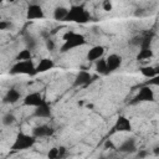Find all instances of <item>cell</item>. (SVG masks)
Instances as JSON below:
<instances>
[{
  "label": "cell",
  "instance_id": "obj_18",
  "mask_svg": "<svg viewBox=\"0 0 159 159\" xmlns=\"http://www.w3.org/2000/svg\"><path fill=\"white\" fill-rule=\"evenodd\" d=\"M55 67V61L50 57H43L39 61V63L36 65V73H43L47 72L50 70H52Z\"/></svg>",
  "mask_w": 159,
  "mask_h": 159
},
{
  "label": "cell",
  "instance_id": "obj_1",
  "mask_svg": "<svg viewBox=\"0 0 159 159\" xmlns=\"http://www.w3.org/2000/svg\"><path fill=\"white\" fill-rule=\"evenodd\" d=\"M86 43H87V40L82 34H78V32H75V31H67L63 35V43L61 45L60 51L62 53H66V52H68L73 48L82 47Z\"/></svg>",
  "mask_w": 159,
  "mask_h": 159
},
{
  "label": "cell",
  "instance_id": "obj_17",
  "mask_svg": "<svg viewBox=\"0 0 159 159\" xmlns=\"http://www.w3.org/2000/svg\"><path fill=\"white\" fill-rule=\"evenodd\" d=\"M155 37V32L152 30H147L142 32V42L139 50H152V43Z\"/></svg>",
  "mask_w": 159,
  "mask_h": 159
},
{
  "label": "cell",
  "instance_id": "obj_9",
  "mask_svg": "<svg viewBox=\"0 0 159 159\" xmlns=\"http://www.w3.org/2000/svg\"><path fill=\"white\" fill-rule=\"evenodd\" d=\"M26 19L27 20H42L45 19V11L39 4H29L26 9Z\"/></svg>",
  "mask_w": 159,
  "mask_h": 159
},
{
  "label": "cell",
  "instance_id": "obj_12",
  "mask_svg": "<svg viewBox=\"0 0 159 159\" xmlns=\"http://www.w3.org/2000/svg\"><path fill=\"white\" fill-rule=\"evenodd\" d=\"M55 133V129L48 125V124H40V125H36L34 129H32V135L35 138H48L51 135H53Z\"/></svg>",
  "mask_w": 159,
  "mask_h": 159
},
{
  "label": "cell",
  "instance_id": "obj_23",
  "mask_svg": "<svg viewBox=\"0 0 159 159\" xmlns=\"http://www.w3.org/2000/svg\"><path fill=\"white\" fill-rule=\"evenodd\" d=\"M15 60H16V62H20V61H31L32 60V51H30L27 48L20 50V52L16 55Z\"/></svg>",
  "mask_w": 159,
  "mask_h": 159
},
{
  "label": "cell",
  "instance_id": "obj_13",
  "mask_svg": "<svg viewBox=\"0 0 159 159\" xmlns=\"http://www.w3.org/2000/svg\"><path fill=\"white\" fill-rule=\"evenodd\" d=\"M32 114L36 118H51L52 117V109H51L50 103L45 99L39 107H36L34 109V113Z\"/></svg>",
  "mask_w": 159,
  "mask_h": 159
},
{
  "label": "cell",
  "instance_id": "obj_28",
  "mask_svg": "<svg viewBox=\"0 0 159 159\" xmlns=\"http://www.w3.org/2000/svg\"><path fill=\"white\" fill-rule=\"evenodd\" d=\"M45 45H46V48L48 50V51H53L55 50V47H56V43H55V41L52 40V39H47V40H45Z\"/></svg>",
  "mask_w": 159,
  "mask_h": 159
},
{
  "label": "cell",
  "instance_id": "obj_26",
  "mask_svg": "<svg viewBox=\"0 0 159 159\" xmlns=\"http://www.w3.org/2000/svg\"><path fill=\"white\" fill-rule=\"evenodd\" d=\"M142 42V34H137L129 39V45L133 47H139Z\"/></svg>",
  "mask_w": 159,
  "mask_h": 159
},
{
  "label": "cell",
  "instance_id": "obj_16",
  "mask_svg": "<svg viewBox=\"0 0 159 159\" xmlns=\"http://www.w3.org/2000/svg\"><path fill=\"white\" fill-rule=\"evenodd\" d=\"M67 155H68V150L65 145L52 147L47 152V159H66Z\"/></svg>",
  "mask_w": 159,
  "mask_h": 159
},
{
  "label": "cell",
  "instance_id": "obj_30",
  "mask_svg": "<svg viewBox=\"0 0 159 159\" xmlns=\"http://www.w3.org/2000/svg\"><path fill=\"white\" fill-rule=\"evenodd\" d=\"M102 9H103L104 11H111V10L113 9V4H112L109 0H104V1L102 2Z\"/></svg>",
  "mask_w": 159,
  "mask_h": 159
},
{
  "label": "cell",
  "instance_id": "obj_24",
  "mask_svg": "<svg viewBox=\"0 0 159 159\" xmlns=\"http://www.w3.org/2000/svg\"><path fill=\"white\" fill-rule=\"evenodd\" d=\"M154 56L153 50H139V52L137 53V61H147L150 60Z\"/></svg>",
  "mask_w": 159,
  "mask_h": 159
},
{
  "label": "cell",
  "instance_id": "obj_8",
  "mask_svg": "<svg viewBox=\"0 0 159 159\" xmlns=\"http://www.w3.org/2000/svg\"><path fill=\"white\" fill-rule=\"evenodd\" d=\"M43 101H45V98H43V96L41 94V92L35 91V92L27 93V94L22 98V106L36 108V107H39Z\"/></svg>",
  "mask_w": 159,
  "mask_h": 159
},
{
  "label": "cell",
  "instance_id": "obj_6",
  "mask_svg": "<svg viewBox=\"0 0 159 159\" xmlns=\"http://www.w3.org/2000/svg\"><path fill=\"white\" fill-rule=\"evenodd\" d=\"M94 80H96V77L92 76L88 71L81 70V71H78V72L76 73V76H75V78H73L72 87H75V88L87 87V86H89Z\"/></svg>",
  "mask_w": 159,
  "mask_h": 159
},
{
  "label": "cell",
  "instance_id": "obj_35",
  "mask_svg": "<svg viewBox=\"0 0 159 159\" xmlns=\"http://www.w3.org/2000/svg\"><path fill=\"white\" fill-rule=\"evenodd\" d=\"M99 159H107V158H103V157H102V158H99Z\"/></svg>",
  "mask_w": 159,
  "mask_h": 159
},
{
  "label": "cell",
  "instance_id": "obj_33",
  "mask_svg": "<svg viewBox=\"0 0 159 159\" xmlns=\"http://www.w3.org/2000/svg\"><path fill=\"white\" fill-rule=\"evenodd\" d=\"M153 154L157 155V157L159 155V147H154V148H153Z\"/></svg>",
  "mask_w": 159,
  "mask_h": 159
},
{
  "label": "cell",
  "instance_id": "obj_11",
  "mask_svg": "<svg viewBox=\"0 0 159 159\" xmlns=\"http://www.w3.org/2000/svg\"><path fill=\"white\" fill-rule=\"evenodd\" d=\"M104 52H106V47L104 46H102V45H94V46H92L87 51L86 60L88 62H96L97 60H99V58L103 57Z\"/></svg>",
  "mask_w": 159,
  "mask_h": 159
},
{
  "label": "cell",
  "instance_id": "obj_2",
  "mask_svg": "<svg viewBox=\"0 0 159 159\" xmlns=\"http://www.w3.org/2000/svg\"><path fill=\"white\" fill-rule=\"evenodd\" d=\"M92 19L89 11L82 5H72L68 9V15L66 21L76 22V24H87Z\"/></svg>",
  "mask_w": 159,
  "mask_h": 159
},
{
  "label": "cell",
  "instance_id": "obj_27",
  "mask_svg": "<svg viewBox=\"0 0 159 159\" xmlns=\"http://www.w3.org/2000/svg\"><path fill=\"white\" fill-rule=\"evenodd\" d=\"M147 86H155V87H159V75H157L155 77L150 78V80H147V82L144 83Z\"/></svg>",
  "mask_w": 159,
  "mask_h": 159
},
{
  "label": "cell",
  "instance_id": "obj_34",
  "mask_svg": "<svg viewBox=\"0 0 159 159\" xmlns=\"http://www.w3.org/2000/svg\"><path fill=\"white\" fill-rule=\"evenodd\" d=\"M154 68H155V73H157V75H159V65L154 66Z\"/></svg>",
  "mask_w": 159,
  "mask_h": 159
},
{
  "label": "cell",
  "instance_id": "obj_15",
  "mask_svg": "<svg viewBox=\"0 0 159 159\" xmlns=\"http://www.w3.org/2000/svg\"><path fill=\"white\" fill-rule=\"evenodd\" d=\"M24 97L21 96V92L19 89H16L15 87H11L6 91V93L4 94V98H2V102L4 103H7V104H15L17 103L20 99H22Z\"/></svg>",
  "mask_w": 159,
  "mask_h": 159
},
{
  "label": "cell",
  "instance_id": "obj_7",
  "mask_svg": "<svg viewBox=\"0 0 159 159\" xmlns=\"http://www.w3.org/2000/svg\"><path fill=\"white\" fill-rule=\"evenodd\" d=\"M133 130V125L132 122L128 117L119 114L114 122L113 125V130L112 132H119V133H127V132H132Z\"/></svg>",
  "mask_w": 159,
  "mask_h": 159
},
{
  "label": "cell",
  "instance_id": "obj_22",
  "mask_svg": "<svg viewBox=\"0 0 159 159\" xmlns=\"http://www.w3.org/2000/svg\"><path fill=\"white\" fill-rule=\"evenodd\" d=\"M24 40H25V43H26V48L30 50V51H34L36 47H37V40L35 36H32L31 34H26L24 36Z\"/></svg>",
  "mask_w": 159,
  "mask_h": 159
},
{
  "label": "cell",
  "instance_id": "obj_21",
  "mask_svg": "<svg viewBox=\"0 0 159 159\" xmlns=\"http://www.w3.org/2000/svg\"><path fill=\"white\" fill-rule=\"evenodd\" d=\"M139 72L142 73L143 77H145V78H148V80H150V78H153V77L157 76L154 66H149V65H147V66H142V67L139 68Z\"/></svg>",
  "mask_w": 159,
  "mask_h": 159
},
{
  "label": "cell",
  "instance_id": "obj_31",
  "mask_svg": "<svg viewBox=\"0 0 159 159\" xmlns=\"http://www.w3.org/2000/svg\"><path fill=\"white\" fill-rule=\"evenodd\" d=\"M148 155H149V152L145 150V149H139V150L137 152V159H144V158H147Z\"/></svg>",
  "mask_w": 159,
  "mask_h": 159
},
{
  "label": "cell",
  "instance_id": "obj_25",
  "mask_svg": "<svg viewBox=\"0 0 159 159\" xmlns=\"http://www.w3.org/2000/svg\"><path fill=\"white\" fill-rule=\"evenodd\" d=\"M15 122H16V117H15L12 113L7 112V113H5V114L2 116V119H1L2 125H5V127H10V125H12Z\"/></svg>",
  "mask_w": 159,
  "mask_h": 159
},
{
  "label": "cell",
  "instance_id": "obj_3",
  "mask_svg": "<svg viewBox=\"0 0 159 159\" xmlns=\"http://www.w3.org/2000/svg\"><path fill=\"white\" fill-rule=\"evenodd\" d=\"M37 138H35L32 134H27L24 132H19L10 147V149L12 152H22V150H27L30 148H32L36 144Z\"/></svg>",
  "mask_w": 159,
  "mask_h": 159
},
{
  "label": "cell",
  "instance_id": "obj_14",
  "mask_svg": "<svg viewBox=\"0 0 159 159\" xmlns=\"http://www.w3.org/2000/svg\"><path fill=\"white\" fill-rule=\"evenodd\" d=\"M106 61H107V67H108V72L112 73L114 71H117L120 66H122V62H123V58L118 53H111L106 57Z\"/></svg>",
  "mask_w": 159,
  "mask_h": 159
},
{
  "label": "cell",
  "instance_id": "obj_29",
  "mask_svg": "<svg viewBox=\"0 0 159 159\" xmlns=\"http://www.w3.org/2000/svg\"><path fill=\"white\" fill-rule=\"evenodd\" d=\"M12 25H11V22L10 21H7V20H1L0 21V30H2V31H6V30H10V27H11Z\"/></svg>",
  "mask_w": 159,
  "mask_h": 159
},
{
  "label": "cell",
  "instance_id": "obj_19",
  "mask_svg": "<svg viewBox=\"0 0 159 159\" xmlns=\"http://www.w3.org/2000/svg\"><path fill=\"white\" fill-rule=\"evenodd\" d=\"M94 70H96L97 75H99V76H107V75H109L108 67H107V61H106L104 57H102V58H99V60H97L94 62Z\"/></svg>",
  "mask_w": 159,
  "mask_h": 159
},
{
  "label": "cell",
  "instance_id": "obj_5",
  "mask_svg": "<svg viewBox=\"0 0 159 159\" xmlns=\"http://www.w3.org/2000/svg\"><path fill=\"white\" fill-rule=\"evenodd\" d=\"M144 102H155V94L154 91L152 89L150 86H142L138 92L135 93V96L132 99V104H137V103H144Z\"/></svg>",
  "mask_w": 159,
  "mask_h": 159
},
{
  "label": "cell",
  "instance_id": "obj_4",
  "mask_svg": "<svg viewBox=\"0 0 159 159\" xmlns=\"http://www.w3.org/2000/svg\"><path fill=\"white\" fill-rule=\"evenodd\" d=\"M10 75H26L30 77L36 76V66L34 65L32 60L31 61H20L15 62L10 67Z\"/></svg>",
  "mask_w": 159,
  "mask_h": 159
},
{
  "label": "cell",
  "instance_id": "obj_32",
  "mask_svg": "<svg viewBox=\"0 0 159 159\" xmlns=\"http://www.w3.org/2000/svg\"><path fill=\"white\" fill-rule=\"evenodd\" d=\"M104 148L106 149H116L117 150V147L113 144V142H112V139H106V142H104Z\"/></svg>",
  "mask_w": 159,
  "mask_h": 159
},
{
  "label": "cell",
  "instance_id": "obj_20",
  "mask_svg": "<svg viewBox=\"0 0 159 159\" xmlns=\"http://www.w3.org/2000/svg\"><path fill=\"white\" fill-rule=\"evenodd\" d=\"M68 9L70 7H66V6H56L55 10H53V19L57 20V21H66L67 19V15H68Z\"/></svg>",
  "mask_w": 159,
  "mask_h": 159
},
{
  "label": "cell",
  "instance_id": "obj_10",
  "mask_svg": "<svg viewBox=\"0 0 159 159\" xmlns=\"http://www.w3.org/2000/svg\"><path fill=\"white\" fill-rule=\"evenodd\" d=\"M117 150L119 153H124V154H133V153H137L138 149H137V142L134 138H127L124 139L118 147H117Z\"/></svg>",
  "mask_w": 159,
  "mask_h": 159
}]
</instances>
